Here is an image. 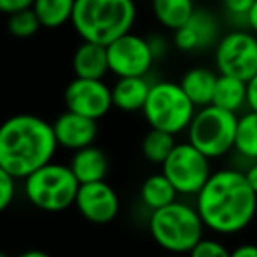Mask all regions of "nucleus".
<instances>
[{
  "mask_svg": "<svg viewBox=\"0 0 257 257\" xmlns=\"http://www.w3.org/2000/svg\"><path fill=\"white\" fill-rule=\"evenodd\" d=\"M194 206L206 229L218 236H234L255 218L257 194L250 189L245 173L225 168L211 173Z\"/></svg>",
  "mask_w": 257,
  "mask_h": 257,
  "instance_id": "obj_1",
  "label": "nucleus"
},
{
  "mask_svg": "<svg viewBox=\"0 0 257 257\" xmlns=\"http://www.w3.org/2000/svg\"><path fill=\"white\" fill-rule=\"evenodd\" d=\"M58 150L53 125L36 114H15L0 123V166L16 180L53 161Z\"/></svg>",
  "mask_w": 257,
  "mask_h": 257,
  "instance_id": "obj_2",
  "label": "nucleus"
},
{
  "mask_svg": "<svg viewBox=\"0 0 257 257\" xmlns=\"http://www.w3.org/2000/svg\"><path fill=\"white\" fill-rule=\"evenodd\" d=\"M136 16L134 0H76L71 23L83 41L107 46L133 30Z\"/></svg>",
  "mask_w": 257,
  "mask_h": 257,
  "instance_id": "obj_3",
  "label": "nucleus"
},
{
  "mask_svg": "<svg viewBox=\"0 0 257 257\" xmlns=\"http://www.w3.org/2000/svg\"><path fill=\"white\" fill-rule=\"evenodd\" d=\"M148 227L154 241L162 250L175 255L189 253L204 238L206 229L196 206L182 201L152 211Z\"/></svg>",
  "mask_w": 257,
  "mask_h": 257,
  "instance_id": "obj_4",
  "label": "nucleus"
},
{
  "mask_svg": "<svg viewBox=\"0 0 257 257\" xmlns=\"http://www.w3.org/2000/svg\"><path fill=\"white\" fill-rule=\"evenodd\" d=\"M25 196L30 204L43 211L57 213L74 206L79 182L69 164L48 162L25 180Z\"/></svg>",
  "mask_w": 257,
  "mask_h": 257,
  "instance_id": "obj_5",
  "label": "nucleus"
},
{
  "mask_svg": "<svg viewBox=\"0 0 257 257\" xmlns=\"http://www.w3.org/2000/svg\"><path fill=\"white\" fill-rule=\"evenodd\" d=\"M197 107L187 97L180 83L159 81L150 86V93L143 106V114L150 128L168 134L185 133Z\"/></svg>",
  "mask_w": 257,
  "mask_h": 257,
  "instance_id": "obj_6",
  "label": "nucleus"
},
{
  "mask_svg": "<svg viewBox=\"0 0 257 257\" xmlns=\"http://www.w3.org/2000/svg\"><path fill=\"white\" fill-rule=\"evenodd\" d=\"M236 123H238L236 113L220 109L213 104L197 107L187 128V138H189L187 141L210 161L222 159L234 150Z\"/></svg>",
  "mask_w": 257,
  "mask_h": 257,
  "instance_id": "obj_7",
  "label": "nucleus"
},
{
  "mask_svg": "<svg viewBox=\"0 0 257 257\" xmlns=\"http://www.w3.org/2000/svg\"><path fill=\"white\" fill-rule=\"evenodd\" d=\"M211 173V161L189 141L176 143L169 157L162 162V175L171 182L178 196L196 197Z\"/></svg>",
  "mask_w": 257,
  "mask_h": 257,
  "instance_id": "obj_8",
  "label": "nucleus"
},
{
  "mask_svg": "<svg viewBox=\"0 0 257 257\" xmlns=\"http://www.w3.org/2000/svg\"><path fill=\"white\" fill-rule=\"evenodd\" d=\"M218 74L234 76L243 81L257 74V36L250 30H232L215 44Z\"/></svg>",
  "mask_w": 257,
  "mask_h": 257,
  "instance_id": "obj_9",
  "label": "nucleus"
},
{
  "mask_svg": "<svg viewBox=\"0 0 257 257\" xmlns=\"http://www.w3.org/2000/svg\"><path fill=\"white\" fill-rule=\"evenodd\" d=\"M109 72L118 78L147 76L155 62L147 37L127 32L106 46Z\"/></svg>",
  "mask_w": 257,
  "mask_h": 257,
  "instance_id": "obj_10",
  "label": "nucleus"
},
{
  "mask_svg": "<svg viewBox=\"0 0 257 257\" xmlns=\"http://www.w3.org/2000/svg\"><path fill=\"white\" fill-rule=\"evenodd\" d=\"M65 107L92 120L106 116L113 107L111 88L102 79L74 78L64 92Z\"/></svg>",
  "mask_w": 257,
  "mask_h": 257,
  "instance_id": "obj_11",
  "label": "nucleus"
},
{
  "mask_svg": "<svg viewBox=\"0 0 257 257\" xmlns=\"http://www.w3.org/2000/svg\"><path fill=\"white\" fill-rule=\"evenodd\" d=\"M74 206L85 220L92 224H109L120 211V199L113 187L102 180L79 185Z\"/></svg>",
  "mask_w": 257,
  "mask_h": 257,
  "instance_id": "obj_12",
  "label": "nucleus"
},
{
  "mask_svg": "<svg viewBox=\"0 0 257 257\" xmlns=\"http://www.w3.org/2000/svg\"><path fill=\"white\" fill-rule=\"evenodd\" d=\"M220 39L218 20L206 9H196L185 25L175 30L173 43L180 51L192 53L215 46Z\"/></svg>",
  "mask_w": 257,
  "mask_h": 257,
  "instance_id": "obj_13",
  "label": "nucleus"
},
{
  "mask_svg": "<svg viewBox=\"0 0 257 257\" xmlns=\"http://www.w3.org/2000/svg\"><path fill=\"white\" fill-rule=\"evenodd\" d=\"M51 125H53L58 148H65L71 152L92 147L93 141L97 140V133H99L97 120L86 118L69 109L62 113Z\"/></svg>",
  "mask_w": 257,
  "mask_h": 257,
  "instance_id": "obj_14",
  "label": "nucleus"
},
{
  "mask_svg": "<svg viewBox=\"0 0 257 257\" xmlns=\"http://www.w3.org/2000/svg\"><path fill=\"white\" fill-rule=\"evenodd\" d=\"M69 168L74 173L79 185H83V183H93L106 180L107 171H109V161H107L106 154L100 148L92 145V147L74 152L71 162H69Z\"/></svg>",
  "mask_w": 257,
  "mask_h": 257,
  "instance_id": "obj_15",
  "label": "nucleus"
},
{
  "mask_svg": "<svg viewBox=\"0 0 257 257\" xmlns=\"http://www.w3.org/2000/svg\"><path fill=\"white\" fill-rule=\"evenodd\" d=\"M72 69L76 78L85 79H102L109 72L107 64V50L102 44L83 41L74 51Z\"/></svg>",
  "mask_w": 257,
  "mask_h": 257,
  "instance_id": "obj_16",
  "label": "nucleus"
},
{
  "mask_svg": "<svg viewBox=\"0 0 257 257\" xmlns=\"http://www.w3.org/2000/svg\"><path fill=\"white\" fill-rule=\"evenodd\" d=\"M150 83L145 76H134V78H118L114 86L111 88L113 106L120 111H143V106L150 93Z\"/></svg>",
  "mask_w": 257,
  "mask_h": 257,
  "instance_id": "obj_17",
  "label": "nucleus"
},
{
  "mask_svg": "<svg viewBox=\"0 0 257 257\" xmlns=\"http://www.w3.org/2000/svg\"><path fill=\"white\" fill-rule=\"evenodd\" d=\"M218 74L206 67H194L182 76L180 86L187 93L196 107L210 106L213 100L215 85H217Z\"/></svg>",
  "mask_w": 257,
  "mask_h": 257,
  "instance_id": "obj_18",
  "label": "nucleus"
},
{
  "mask_svg": "<svg viewBox=\"0 0 257 257\" xmlns=\"http://www.w3.org/2000/svg\"><path fill=\"white\" fill-rule=\"evenodd\" d=\"M211 104L231 113H241L246 109V81L234 76L218 74Z\"/></svg>",
  "mask_w": 257,
  "mask_h": 257,
  "instance_id": "obj_19",
  "label": "nucleus"
},
{
  "mask_svg": "<svg viewBox=\"0 0 257 257\" xmlns=\"http://www.w3.org/2000/svg\"><path fill=\"white\" fill-rule=\"evenodd\" d=\"M152 9L157 22L175 32L189 22L196 11V4L194 0H152Z\"/></svg>",
  "mask_w": 257,
  "mask_h": 257,
  "instance_id": "obj_20",
  "label": "nucleus"
},
{
  "mask_svg": "<svg viewBox=\"0 0 257 257\" xmlns=\"http://www.w3.org/2000/svg\"><path fill=\"white\" fill-rule=\"evenodd\" d=\"M234 152L250 164L257 161V113L246 109L238 114L234 136Z\"/></svg>",
  "mask_w": 257,
  "mask_h": 257,
  "instance_id": "obj_21",
  "label": "nucleus"
},
{
  "mask_svg": "<svg viewBox=\"0 0 257 257\" xmlns=\"http://www.w3.org/2000/svg\"><path fill=\"white\" fill-rule=\"evenodd\" d=\"M141 201L150 211L161 210V208L168 206V204L175 203L178 192L175 187L171 185L164 175H152L141 185Z\"/></svg>",
  "mask_w": 257,
  "mask_h": 257,
  "instance_id": "obj_22",
  "label": "nucleus"
},
{
  "mask_svg": "<svg viewBox=\"0 0 257 257\" xmlns=\"http://www.w3.org/2000/svg\"><path fill=\"white\" fill-rule=\"evenodd\" d=\"M76 0H34V13L44 29H60L71 22Z\"/></svg>",
  "mask_w": 257,
  "mask_h": 257,
  "instance_id": "obj_23",
  "label": "nucleus"
},
{
  "mask_svg": "<svg viewBox=\"0 0 257 257\" xmlns=\"http://www.w3.org/2000/svg\"><path fill=\"white\" fill-rule=\"evenodd\" d=\"M176 147V141L173 134H168L164 131H157V128H150V133L145 136L141 150L148 162L152 164H161L169 157L173 148Z\"/></svg>",
  "mask_w": 257,
  "mask_h": 257,
  "instance_id": "obj_24",
  "label": "nucleus"
},
{
  "mask_svg": "<svg viewBox=\"0 0 257 257\" xmlns=\"http://www.w3.org/2000/svg\"><path fill=\"white\" fill-rule=\"evenodd\" d=\"M41 29V22L34 9H25V11L15 13L9 16L8 20V30L11 36L18 37V39H29L37 30Z\"/></svg>",
  "mask_w": 257,
  "mask_h": 257,
  "instance_id": "obj_25",
  "label": "nucleus"
},
{
  "mask_svg": "<svg viewBox=\"0 0 257 257\" xmlns=\"http://www.w3.org/2000/svg\"><path fill=\"white\" fill-rule=\"evenodd\" d=\"M189 257H231V250L215 238H203L189 253Z\"/></svg>",
  "mask_w": 257,
  "mask_h": 257,
  "instance_id": "obj_26",
  "label": "nucleus"
},
{
  "mask_svg": "<svg viewBox=\"0 0 257 257\" xmlns=\"http://www.w3.org/2000/svg\"><path fill=\"white\" fill-rule=\"evenodd\" d=\"M16 196V178H13L2 166H0V213L8 210Z\"/></svg>",
  "mask_w": 257,
  "mask_h": 257,
  "instance_id": "obj_27",
  "label": "nucleus"
},
{
  "mask_svg": "<svg viewBox=\"0 0 257 257\" xmlns=\"http://www.w3.org/2000/svg\"><path fill=\"white\" fill-rule=\"evenodd\" d=\"M253 2L255 0H222V8L229 18L245 23Z\"/></svg>",
  "mask_w": 257,
  "mask_h": 257,
  "instance_id": "obj_28",
  "label": "nucleus"
},
{
  "mask_svg": "<svg viewBox=\"0 0 257 257\" xmlns=\"http://www.w3.org/2000/svg\"><path fill=\"white\" fill-rule=\"evenodd\" d=\"M34 0H0V13L2 15H15V13L32 9Z\"/></svg>",
  "mask_w": 257,
  "mask_h": 257,
  "instance_id": "obj_29",
  "label": "nucleus"
},
{
  "mask_svg": "<svg viewBox=\"0 0 257 257\" xmlns=\"http://www.w3.org/2000/svg\"><path fill=\"white\" fill-rule=\"evenodd\" d=\"M246 109L257 113V74L246 81Z\"/></svg>",
  "mask_w": 257,
  "mask_h": 257,
  "instance_id": "obj_30",
  "label": "nucleus"
},
{
  "mask_svg": "<svg viewBox=\"0 0 257 257\" xmlns=\"http://www.w3.org/2000/svg\"><path fill=\"white\" fill-rule=\"evenodd\" d=\"M148 43H150V48H152V51H154L155 60H157V58H161V57H164L166 51H168V43H166V39L162 36L148 37Z\"/></svg>",
  "mask_w": 257,
  "mask_h": 257,
  "instance_id": "obj_31",
  "label": "nucleus"
},
{
  "mask_svg": "<svg viewBox=\"0 0 257 257\" xmlns=\"http://www.w3.org/2000/svg\"><path fill=\"white\" fill-rule=\"evenodd\" d=\"M231 257H257L255 243H241L231 250Z\"/></svg>",
  "mask_w": 257,
  "mask_h": 257,
  "instance_id": "obj_32",
  "label": "nucleus"
},
{
  "mask_svg": "<svg viewBox=\"0 0 257 257\" xmlns=\"http://www.w3.org/2000/svg\"><path fill=\"white\" fill-rule=\"evenodd\" d=\"M243 173H245V178H246V182H248L250 189H252L253 192L257 194V161L255 162H250Z\"/></svg>",
  "mask_w": 257,
  "mask_h": 257,
  "instance_id": "obj_33",
  "label": "nucleus"
},
{
  "mask_svg": "<svg viewBox=\"0 0 257 257\" xmlns=\"http://www.w3.org/2000/svg\"><path fill=\"white\" fill-rule=\"evenodd\" d=\"M245 25L248 27L250 32H253V34H255V36H257V0H255V2H253L252 9H250L248 16H246Z\"/></svg>",
  "mask_w": 257,
  "mask_h": 257,
  "instance_id": "obj_34",
  "label": "nucleus"
},
{
  "mask_svg": "<svg viewBox=\"0 0 257 257\" xmlns=\"http://www.w3.org/2000/svg\"><path fill=\"white\" fill-rule=\"evenodd\" d=\"M18 257H51V255L46 252H43V250H27V252L20 253Z\"/></svg>",
  "mask_w": 257,
  "mask_h": 257,
  "instance_id": "obj_35",
  "label": "nucleus"
},
{
  "mask_svg": "<svg viewBox=\"0 0 257 257\" xmlns=\"http://www.w3.org/2000/svg\"><path fill=\"white\" fill-rule=\"evenodd\" d=\"M0 257H11V255H9V253H6V252H2V250H0Z\"/></svg>",
  "mask_w": 257,
  "mask_h": 257,
  "instance_id": "obj_36",
  "label": "nucleus"
},
{
  "mask_svg": "<svg viewBox=\"0 0 257 257\" xmlns=\"http://www.w3.org/2000/svg\"><path fill=\"white\" fill-rule=\"evenodd\" d=\"M164 257H182V255H175V253H168V255H164Z\"/></svg>",
  "mask_w": 257,
  "mask_h": 257,
  "instance_id": "obj_37",
  "label": "nucleus"
}]
</instances>
